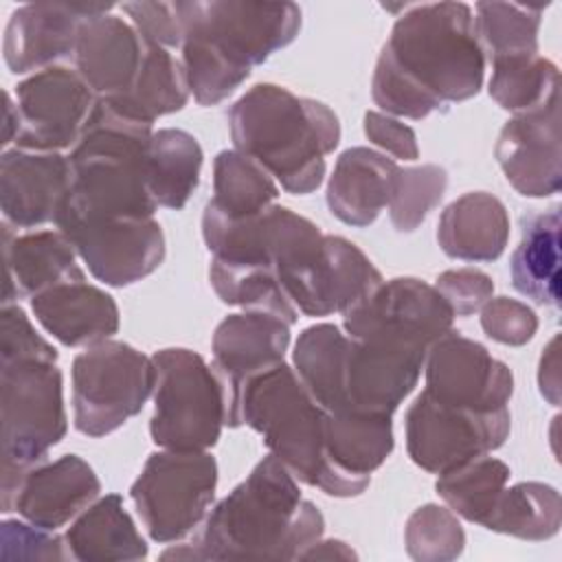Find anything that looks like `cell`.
I'll return each instance as SVG.
<instances>
[{
	"mask_svg": "<svg viewBox=\"0 0 562 562\" xmlns=\"http://www.w3.org/2000/svg\"><path fill=\"white\" fill-rule=\"evenodd\" d=\"M2 558L18 560H68L66 540L48 529L35 527L26 520H4L2 522Z\"/></svg>",
	"mask_w": 562,
	"mask_h": 562,
	"instance_id": "40",
	"label": "cell"
},
{
	"mask_svg": "<svg viewBox=\"0 0 562 562\" xmlns=\"http://www.w3.org/2000/svg\"><path fill=\"white\" fill-rule=\"evenodd\" d=\"M18 127H20V121H18L15 103L11 101V94L4 92V112H2V147L4 149L15 140Z\"/></svg>",
	"mask_w": 562,
	"mask_h": 562,
	"instance_id": "47",
	"label": "cell"
},
{
	"mask_svg": "<svg viewBox=\"0 0 562 562\" xmlns=\"http://www.w3.org/2000/svg\"><path fill=\"white\" fill-rule=\"evenodd\" d=\"M538 384H540V393L553 404L558 406L560 402V373H558V336L551 338V342L547 345L542 358H540V371H538Z\"/></svg>",
	"mask_w": 562,
	"mask_h": 562,
	"instance_id": "45",
	"label": "cell"
},
{
	"mask_svg": "<svg viewBox=\"0 0 562 562\" xmlns=\"http://www.w3.org/2000/svg\"><path fill=\"white\" fill-rule=\"evenodd\" d=\"M485 53L472 7L432 2L404 7L375 61L371 97L389 116L426 119L472 99L483 83Z\"/></svg>",
	"mask_w": 562,
	"mask_h": 562,
	"instance_id": "1",
	"label": "cell"
},
{
	"mask_svg": "<svg viewBox=\"0 0 562 562\" xmlns=\"http://www.w3.org/2000/svg\"><path fill=\"white\" fill-rule=\"evenodd\" d=\"M426 393L435 400L472 413H496L507 408L514 391L509 367L496 360L481 342L448 331L428 349Z\"/></svg>",
	"mask_w": 562,
	"mask_h": 562,
	"instance_id": "17",
	"label": "cell"
},
{
	"mask_svg": "<svg viewBox=\"0 0 562 562\" xmlns=\"http://www.w3.org/2000/svg\"><path fill=\"white\" fill-rule=\"evenodd\" d=\"M231 140L288 193L307 195L325 178V156L338 147L331 108L277 83H257L228 110Z\"/></svg>",
	"mask_w": 562,
	"mask_h": 562,
	"instance_id": "4",
	"label": "cell"
},
{
	"mask_svg": "<svg viewBox=\"0 0 562 562\" xmlns=\"http://www.w3.org/2000/svg\"><path fill=\"white\" fill-rule=\"evenodd\" d=\"M481 327L492 340L520 347L533 338L538 318L536 312L522 301L509 296H492L481 307Z\"/></svg>",
	"mask_w": 562,
	"mask_h": 562,
	"instance_id": "39",
	"label": "cell"
},
{
	"mask_svg": "<svg viewBox=\"0 0 562 562\" xmlns=\"http://www.w3.org/2000/svg\"><path fill=\"white\" fill-rule=\"evenodd\" d=\"M404 544L413 560L443 562L461 555L465 533L452 509L428 503L406 520Z\"/></svg>",
	"mask_w": 562,
	"mask_h": 562,
	"instance_id": "38",
	"label": "cell"
},
{
	"mask_svg": "<svg viewBox=\"0 0 562 562\" xmlns=\"http://www.w3.org/2000/svg\"><path fill=\"white\" fill-rule=\"evenodd\" d=\"M156 369L149 435L165 450H209L226 424L222 380L206 360L184 347L151 356Z\"/></svg>",
	"mask_w": 562,
	"mask_h": 562,
	"instance_id": "8",
	"label": "cell"
},
{
	"mask_svg": "<svg viewBox=\"0 0 562 562\" xmlns=\"http://www.w3.org/2000/svg\"><path fill=\"white\" fill-rule=\"evenodd\" d=\"M90 274L112 288L132 285L165 259V235L154 217H57Z\"/></svg>",
	"mask_w": 562,
	"mask_h": 562,
	"instance_id": "13",
	"label": "cell"
},
{
	"mask_svg": "<svg viewBox=\"0 0 562 562\" xmlns=\"http://www.w3.org/2000/svg\"><path fill=\"white\" fill-rule=\"evenodd\" d=\"M114 4L92 2H33L15 9L4 31V61L11 72L46 70L75 57L83 20Z\"/></svg>",
	"mask_w": 562,
	"mask_h": 562,
	"instance_id": "19",
	"label": "cell"
},
{
	"mask_svg": "<svg viewBox=\"0 0 562 562\" xmlns=\"http://www.w3.org/2000/svg\"><path fill=\"white\" fill-rule=\"evenodd\" d=\"M494 156L507 182L527 198L560 191V92L544 103L514 114L501 130Z\"/></svg>",
	"mask_w": 562,
	"mask_h": 562,
	"instance_id": "18",
	"label": "cell"
},
{
	"mask_svg": "<svg viewBox=\"0 0 562 562\" xmlns=\"http://www.w3.org/2000/svg\"><path fill=\"white\" fill-rule=\"evenodd\" d=\"M94 470L77 454H64L31 468L4 512H18L26 522L55 531L75 520L99 498Z\"/></svg>",
	"mask_w": 562,
	"mask_h": 562,
	"instance_id": "22",
	"label": "cell"
},
{
	"mask_svg": "<svg viewBox=\"0 0 562 562\" xmlns=\"http://www.w3.org/2000/svg\"><path fill=\"white\" fill-rule=\"evenodd\" d=\"M435 288L448 301L454 316H470L494 296L492 279L476 268L446 270L437 277Z\"/></svg>",
	"mask_w": 562,
	"mask_h": 562,
	"instance_id": "42",
	"label": "cell"
},
{
	"mask_svg": "<svg viewBox=\"0 0 562 562\" xmlns=\"http://www.w3.org/2000/svg\"><path fill=\"white\" fill-rule=\"evenodd\" d=\"M99 97L77 70L50 66L15 86L18 149L61 151L72 149L97 108Z\"/></svg>",
	"mask_w": 562,
	"mask_h": 562,
	"instance_id": "14",
	"label": "cell"
},
{
	"mask_svg": "<svg viewBox=\"0 0 562 562\" xmlns=\"http://www.w3.org/2000/svg\"><path fill=\"white\" fill-rule=\"evenodd\" d=\"M509 239L505 204L485 191H472L450 202L437 226L441 250L461 261H494Z\"/></svg>",
	"mask_w": 562,
	"mask_h": 562,
	"instance_id": "27",
	"label": "cell"
},
{
	"mask_svg": "<svg viewBox=\"0 0 562 562\" xmlns=\"http://www.w3.org/2000/svg\"><path fill=\"white\" fill-rule=\"evenodd\" d=\"M509 426V408L481 415L422 391L406 411V450L422 470L443 474L501 448Z\"/></svg>",
	"mask_w": 562,
	"mask_h": 562,
	"instance_id": "12",
	"label": "cell"
},
{
	"mask_svg": "<svg viewBox=\"0 0 562 562\" xmlns=\"http://www.w3.org/2000/svg\"><path fill=\"white\" fill-rule=\"evenodd\" d=\"M277 281L299 314L329 316L345 314L384 279L356 244L318 233L290 252L277 270Z\"/></svg>",
	"mask_w": 562,
	"mask_h": 562,
	"instance_id": "11",
	"label": "cell"
},
{
	"mask_svg": "<svg viewBox=\"0 0 562 562\" xmlns=\"http://www.w3.org/2000/svg\"><path fill=\"white\" fill-rule=\"evenodd\" d=\"M562 505L555 487L547 483L525 481L512 487H505L487 520L485 529L514 536L520 540H549L560 531Z\"/></svg>",
	"mask_w": 562,
	"mask_h": 562,
	"instance_id": "32",
	"label": "cell"
},
{
	"mask_svg": "<svg viewBox=\"0 0 562 562\" xmlns=\"http://www.w3.org/2000/svg\"><path fill=\"white\" fill-rule=\"evenodd\" d=\"M364 134L371 143L400 160H417L419 147L413 127L384 112L364 114Z\"/></svg>",
	"mask_w": 562,
	"mask_h": 562,
	"instance_id": "44",
	"label": "cell"
},
{
	"mask_svg": "<svg viewBox=\"0 0 562 562\" xmlns=\"http://www.w3.org/2000/svg\"><path fill=\"white\" fill-rule=\"evenodd\" d=\"M151 134L154 125L125 119L99 99L68 154L70 184L57 217H154L158 206L147 187Z\"/></svg>",
	"mask_w": 562,
	"mask_h": 562,
	"instance_id": "5",
	"label": "cell"
},
{
	"mask_svg": "<svg viewBox=\"0 0 562 562\" xmlns=\"http://www.w3.org/2000/svg\"><path fill=\"white\" fill-rule=\"evenodd\" d=\"M64 540L70 560L79 562L140 560L147 555V544L119 494H105L88 505L72 520Z\"/></svg>",
	"mask_w": 562,
	"mask_h": 562,
	"instance_id": "29",
	"label": "cell"
},
{
	"mask_svg": "<svg viewBox=\"0 0 562 562\" xmlns=\"http://www.w3.org/2000/svg\"><path fill=\"white\" fill-rule=\"evenodd\" d=\"M428 349L393 338H349L340 369V413L393 415L415 389Z\"/></svg>",
	"mask_w": 562,
	"mask_h": 562,
	"instance_id": "16",
	"label": "cell"
},
{
	"mask_svg": "<svg viewBox=\"0 0 562 562\" xmlns=\"http://www.w3.org/2000/svg\"><path fill=\"white\" fill-rule=\"evenodd\" d=\"M37 323L66 347H92L119 331L116 301L86 279L64 281L31 299Z\"/></svg>",
	"mask_w": 562,
	"mask_h": 562,
	"instance_id": "25",
	"label": "cell"
},
{
	"mask_svg": "<svg viewBox=\"0 0 562 562\" xmlns=\"http://www.w3.org/2000/svg\"><path fill=\"white\" fill-rule=\"evenodd\" d=\"M145 37L112 7L83 20L75 46V70L99 99L130 92L143 61Z\"/></svg>",
	"mask_w": 562,
	"mask_h": 562,
	"instance_id": "23",
	"label": "cell"
},
{
	"mask_svg": "<svg viewBox=\"0 0 562 562\" xmlns=\"http://www.w3.org/2000/svg\"><path fill=\"white\" fill-rule=\"evenodd\" d=\"M279 187L274 178L250 156L224 149L213 162V198L206 202L228 220L263 213L274 204Z\"/></svg>",
	"mask_w": 562,
	"mask_h": 562,
	"instance_id": "33",
	"label": "cell"
},
{
	"mask_svg": "<svg viewBox=\"0 0 562 562\" xmlns=\"http://www.w3.org/2000/svg\"><path fill=\"white\" fill-rule=\"evenodd\" d=\"M400 167L386 154L369 147L342 151L327 182V206L349 226H369L389 206Z\"/></svg>",
	"mask_w": 562,
	"mask_h": 562,
	"instance_id": "26",
	"label": "cell"
},
{
	"mask_svg": "<svg viewBox=\"0 0 562 562\" xmlns=\"http://www.w3.org/2000/svg\"><path fill=\"white\" fill-rule=\"evenodd\" d=\"M217 463L206 450H160L147 457L130 487L140 522L154 542H178L209 514Z\"/></svg>",
	"mask_w": 562,
	"mask_h": 562,
	"instance_id": "10",
	"label": "cell"
},
{
	"mask_svg": "<svg viewBox=\"0 0 562 562\" xmlns=\"http://www.w3.org/2000/svg\"><path fill=\"white\" fill-rule=\"evenodd\" d=\"M40 358L57 360V349L44 340L29 316L18 305H2V329H0V362Z\"/></svg>",
	"mask_w": 562,
	"mask_h": 562,
	"instance_id": "41",
	"label": "cell"
},
{
	"mask_svg": "<svg viewBox=\"0 0 562 562\" xmlns=\"http://www.w3.org/2000/svg\"><path fill=\"white\" fill-rule=\"evenodd\" d=\"M560 206L520 220V241L509 259L512 285L538 305L560 307Z\"/></svg>",
	"mask_w": 562,
	"mask_h": 562,
	"instance_id": "28",
	"label": "cell"
},
{
	"mask_svg": "<svg viewBox=\"0 0 562 562\" xmlns=\"http://www.w3.org/2000/svg\"><path fill=\"white\" fill-rule=\"evenodd\" d=\"M61 386L57 360L0 362L2 512L24 474L44 463L68 430Z\"/></svg>",
	"mask_w": 562,
	"mask_h": 562,
	"instance_id": "7",
	"label": "cell"
},
{
	"mask_svg": "<svg viewBox=\"0 0 562 562\" xmlns=\"http://www.w3.org/2000/svg\"><path fill=\"white\" fill-rule=\"evenodd\" d=\"M342 316L349 338H393L428 349L454 323V312L437 288L413 277L382 281Z\"/></svg>",
	"mask_w": 562,
	"mask_h": 562,
	"instance_id": "15",
	"label": "cell"
},
{
	"mask_svg": "<svg viewBox=\"0 0 562 562\" xmlns=\"http://www.w3.org/2000/svg\"><path fill=\"white\" fill-rule=\"evenodd\" d=\"M182 22V68L200 105L231 97L252 66L285 48L301 29L294 2H176Z\"/></svg>",
	"mask_w": 562,
	"mask_h": 562,
	"instance_id": "3",
	"label": "cell"
},
{
	"mask_svg": "<svg viewBox=\"0 0 562 562\" xmlns=\"http://www.w3.org/2000/svg\"><path fill=\"white\" fill-rule=\"evenodd\" d=\"M288 345L290 323L270 312L231 314L215 327L213 369L222 380L226 408L252 375L283 362Z\"/></svg>",
	"mask_w": 562,
	"mask_h": 562,
	"instance_id": "21",
	"label": "cell"
},
{
	"mask_svg": "<svg viewBox=\"0 0 562 562\" xmlns=\"http://www.w3.org/2000/svg\"><path fill=\"white\" fill-rule=\"evenodd\" d=\"M448 187V173L439 165L400 167L389 215L400 233L415 231L428 213L441 202Z\"/></svg>",
	"mask_w": 562,
	"mask_h": 562,
	"instance_id": "37",
	"label": "cell"
},
{
	"mask_svg": "<svg viewBox=\"0 0 562 562\" xmlns=\"http://www.w3.org/2000/svg\"><path fill=\"white\" fill-rule=\"evenodd\" d=\"M323 529V514L301 496L294 474L268 454L206 514L191 544L162 558L299 560Z\"/></svg>",
	"mask_w": 562,
	"mask_h": 562,
	"instance_id": "2",
	"label": "cell"
},
{
	"mask_svg": "<svg viewBox=\"0 0 562 562\" xmlns=\"http://www.w3.org/2000/svg\"><path fill=\"white\" fill-rule=\"evenodd\" d=\"M68 184V156L18 147L4 149L0 158V204L4 222L15 228L55 224Z\"/></svg>",
	"mask_w": 562,
	"mask_h": 562,
	"instance_id": "20",
	"label": "cell"
},
{
	"mask_svg": "<svg viewBox=\"0 0 562 562\" xmlns=\"http://www.w3.org/2000/svg\"><path fill=\"white\" fill-rule=\"evenodd\" d=\"M507 481V463L496 457L481 454L454 470L439 474L435 490L457 516L483 527Z\"/></svg>",
	"mask_w": 562,
	"mask_h": 562,
	"instance_id": "34",
	"label": "cell"
},
{
	"mask_svg": "<svg viewBox=\"0 0 562 562\" xmlns=\"http://www.w3.org/2000/svg\"><path fill=\"white\" fill-rule=\"evenodd\" d=\"M189 86L182 64L162 46L145 40L140 70L127 94L101 99L114 112L136 123L154 125L158 116L178 112L187 105Z\"/></svg>",
	"mask_w": 562,
	"mask_h": 562,
	"instance_id": "30",
	"label": "cell"
},
{
	"mask_svg": "<svg viewBox=\"0 0 562 562\" xmlns=\"http://www.w3.org/2000/svg\"><path fill=\"white\" fill-rule=\"evenodd\" d=\"M560 92L558 66L540 53L492 59L490 97L514 114L527 112Z\"/></svg>",
	"mask_w": 562,
	"mask_h": 562,
	"instance_id": "35",
	"label": "cell"
},
{
	"mask_svg": "<svg viewBox=\"0 0 562 562\" xmlns=\"http://www.w3.org/2000/svg\"><path fill=\"white\" fill-rule=\"evenodd\" d=\"M202 147L193 134L165 127L151 134L147 151V187L156 206L180 211L200 182Z\"/></svg>",
	"mask_w": 562,
	"mask_h": 562,
	"instance_id": "31",
	"label": "cell"
},
{
	"mask_svg": "<svg viewBox=\"0 0 562 562\" xmlns=\"http://www.w3.org/2000/svg\"><path fill=\"white\" fill-rule=\"evenodd\" d=\"M4 292L2 305L35 294L72 279H86L77 250L61 231H35L13 235L11 224H2Z\"/></svg>",
	"mask_w": 562,
	"mask_h": 562,
	"instance_id": "24",
	"label": "cell"
},
{
	"mask_svg": "<svg viewBox=\"0 0 562 562\" xmlns=\"http://www.w3.org/2000/svg\"><path fill=\"white\" fill-rule=\"evenodd\" d=\"M121 11L127 13L145 40L162 48L182 44V22L176 2H125Z\"/></svg>",
	"mask_w": 562,
	"mask_h": 562,
	"instance_id": "43",
	"label": "cell"
},
{
	"mask_svg": "<svg viewBox=\"0 0 562 562\" xmlns=\"http://www.w3.org/2000/svg\"><path fill=\"white\" fill-rule=\"evenodd\" d=\"M327 413L285 362L252 375L226 408V426H250L296 481L334 496L325 452Z\"/></svg>",
	"mask_w": 562,
	"mask_h": 562,
	"instance_id": "6",
	"label": "cell"
},
{
	"mask_svg": "<svg viewBox=\"0 0 562 562\" xmlns=\"http://www.w3.org/2000/svg\"><path fill=\"white\" fill-rule=\"evenodd\" d=\"M72 419L88 437H103L140 413L154 393V360L127 342L103 340L72 360Z\"/></svg>",
	"mask_w": 562,
	"mask_h": 562,
	"instance_id": "9",
	"label": "cell"
},
{
	"mask_svg": "<svg viewBox=\"0 0 562 562\" xmlns=\"http://www.w3.org/2000/svg\"><path fill=\"white\" fill-rule=\"evenodd\" d=\"M312 558H356V553L340 540H316L303 555L301 560H312Z\"/></svg>",
	"mask_w": 562,
	"mask_h": 562,
	"instance_id": "46",
	"label": "cell"
},
{
	"mask_svg": "<svg viewBox=\"0 0 562 562\" xmlns=\"http://www.w3.org/2000/svg\"><path fill=\"white\" fill-rule=\"evenodd\" d=\"M474 31L483 53L494 57L538 53L542 7L516 2H479Z\"/></svg>",
	"mask_w": 562,
	"mask_h": 562,
	"instance_id": "36",
	"label": "cell"
}]
</instances>
